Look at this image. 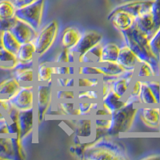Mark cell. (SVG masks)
Masks as SVG:
<instances>
[{"mask_svg":"<svg viewBox=\"0 0 160 160\" xmlns=\"http://www.w3.org/2000/svg\"><path fill=\"white\" fill-rule=\"evenodd\" d=\"M122 43L135 53L139 62H147L152 67L157 78H160V58L154 54L149 45V38L134 26L128 31L120 33Z\"/></svg>","mask_w":160,"mask_h":160,"instance_id":"1","label":"cell"},{"mask_svg":"<svg viewBox=\"0 0 160 160\" xmlns=\"http://www.w3.org/2000/svg\"><path fill=\"white\" fill-rule=\"evenodd\" d=\"M128 158L125 147L109 135H104L86 144L82 157L84 160H124Z\"/></svg>","mask_w":160,"mask_h":160,"instance_id":"2","label":"cell"},{"mask_svg":"<svg viewBox=\"0 0 160 160\" xmlns=\"http://www.w3.org/2000/svg\"><path fill=\"white\" fill-rule=\"evenodd\" d=\"M139 105L136 102L124 104L122 108L114 111L111 115V127L108 135L114 138L131 131L138 116Z\"/></svg>","mask_w":160,"mask_h":160,"instance_id":"3","label":"cell"},{"mask_svg":"<svg viewBox=\"0 0 160 160\" xmlns=\"http://www.w3.org/2000/svg\"><path fill=\"white\" fill-rule=\"evenodd\" d=\"M59 36V23L52 19L42 24L37 31L36 36L33 40L35 47V55L40 58L46 55L54 47Z\"/></svg>","mask_w":160,"mask_h":160,"instance_id":"4","label":"cell"},{"mask_svg":"<svg viewBox=\"0 0 160 160\" xmlns=\"http://www.w3.org/2000/svg\"><path fill=\"white\" fill-rule=\"evenodd\" d=\"M54 100V84L37 83L35 91V108L37 121L40 125L45 121Z\"/></svg>","mask_w":160,"mask_h":160,"instance_id":"5","label":"cell"},{"mask_svg":"<svg viewBox=\"0 0 160 160\" xmlns=\"http://www.w3.org/2000/svg\"><path fill=\"white\" fill-rule=\"evenodd\" d=\"M45 6L46 0H37L32 4L18 8L15 13V18L22 20L31 26L33 29L38 31L42 26Z\"/></svg>","mask_w":160,"mask_h":160,"instance_id":"6","label":"cell"},{"mask_svg":"<svg viewBox=\"0 0 160 160\" xmlns=\"http://www.w3.org/2000/svg\"><path fill=\"white\" fill-rule=\"evenodd\" d=\"M11 105L19 111L35 108V84L21 85L15 95L9 98Z\"/></svg>","mask_w":160,"mask_h":160,"instance_id":"7","label":"cell"},{"mask_svg":"<svg viewBox=\"0 0 160 160\" xmlns=\"http://www.w3.org/2000/svg\"><path fill=\"white\" fill-rule=\"evenodd\" d=\"M74 131L82 143H88L95 139V124L94 117L82 116L75 118Z\"/></svg>","mask_w":160,"mask_h":160,"instance_id":"8","label":"cell"},{"mask_svg":"<svg viewBox=\"0 0 160 160\" xmlns=\"http://www.w3.org/2000/svg\"><path fill=\"white\" fill-rule=\"evenodd\" d=\"M103 42V35L95 30H85L82 31V35L77 45L73 48L72 51L75 52L76 57L82 55L86 51H89L95 46Z\"/></svg>","mask_w":160,"mask_h":160,"instance_id":"9","label":"cell"},{"mask_svg":"<svg viewBox=\"0 0 160 160\" xmlns=\"http://www.w3.org/2000/svg\"><path fill=\"white\" fill-rule=\"evenodd\" d=\"M108 20L119 33L129 31L135 23V17L123 10L116 8L110 12Z\"/></svg>","mask_w":160,"mask_h":160,"instance_id":"10","label":"cell"},{"mask_svg":"<svg viewBox=\"0 0 160 160\" xmlns=\"http://www.w3.org/2000/svg\"><path fill=\"white\" fill-rule=\"evenodd\" d=\"M138 116L148 128L160 129V105H139Z\"/></svg>","mask_w":160,"mask_h":160,"instance_id":"11","label":"cell"},{"mask_svg":"<svg viewBox=\"0 0 160 160\" xmlns=\"http://www.w3.org/2000/svg\"><path fill=\"white\" fill-rule=\"evenodd\" d=\"M35 62L22 63L18 62L11 70L12 75L21 85L34 84L35 78Z\"/></svg>","mask_w":160,"mask_h":160,"instance_id":"12","label":"cell"},{"mask_svg":"<svg viewBox=\"0 0 160 160\" xmlns=\"http://www.w3.org/2000/svg\"><path fill=\"white\" fill-rule=\"evenodd\" d=\"M154 0H129L118 4L115 8L121 9L135 17H139L150 12Z\"/></svg>","mask_w":160,"mask_h":160,"instance_id":"13","label":"cell"},{"mask_svg":"<svg viewBox=\"0 0 160 160\" xmlns=\"http://www.w3.org/2000/svg\"><path fill=\"white\" fill-rule=\"evenodd\" d=\"M10 31L21 44L33 41L35 39L37 33V31L33 29L31 26L17 18H15L14 23Z\"/></svg>","mask_w":160,"mask_h":160,"instance_id":"14","label":"cell"},{"mask_svg":"<svg viewBox=\"0 0 160 160\" xmlns=\"http://www.w3.org/2000/svg\"><path fill=\"white\" fill-rule=\"evenodd\" d=\"M82 31L76 26H68L58 36L60 48L72 50L79 41Z\"/></svg>","mask_w":160,"mask_h":160,"instance_id":"15","label":"cell"},{"mask_svg":"<svg viewBox=\"0 0 160 160\" xmlns=\"http://www.w3.org/2000/svg\"><path fill=\"white\" fill-rule=\"evenodd\" d=\"M117 62L119 64L125 71L135 72L137 67L139 63L138 57L133 52L128 46L122 43L120 47Z\"/></svg>","mask_w":160,"mask_h":160,"instance_id":"16","label":"cell"},{"mask_svg":"<svg viewBox=\"0 0 160 160\" xmlns=\"http://www.w3.org/2000/svg\"><path fill=\"white\" fill-rule=\"evenodd\" d=\"M134 78H135V72L126 71L123 75L113 80V82H111V91L118 98L124 99L131 88Z\"/></svg>","mask_w":160,"mask_h":160,"instance_id":"17","label":"cell"},{"mask_svg":"<svg viewBox=\"0 0 160 160\" xmlns=\"http://www.w3.org/2000/svg\"><path fill=\"white\" fill-rule=\"evenodd\" d=\"M35 108L19 111L18 122L19 126L20 137L22 140H25L30 135H32L35 121Z\"/></svg>","mask_w":160,"mask_h":160,"instance_id":"18","label":"cell"},{"mask_svg":"<svg viewBox=\"0 0 160 160\" xmlns=\"http://www.w3.org/2000/svg\"><path fill=\"white\" fill-rule=\"evenodd\" d=\"M102 43L95 46L82 55H78L76 58V65H100Z\"/></svg>","mask_w":160,"mask_h":160,"instance_id":"19","label":"cell"},{"mask_svg":"<svg viewBox=\"0 0 160 160\" xmlns=\"http://www.w3.org/2000/svg\"><path fill=\"white\" fill-rule=\"evenodd\" d=\"M36 69V81L38 83L54 84L53 64L48 62H38L35 66Z\"/></svg>","mask_w":160,"mask_h":160,"instance_id":"20","label":"cell"},{"mask_svg":"<svg viewBox=\"0 0 160 160\" xmlns=\"http://www.w3.org/2000/svg\"><path fill=\"white\" fill-rule=\"evenodd\" d=\"M120 47L121 45L115 42H102L101 64L116 62L119 54Z\"/></svg>","mask_w":160,"mask_h":160,"instance_id":"21","label":"cell"},{"mask_svg":"<svg viewBox=\"0 0 160 160\" xmlns=\"http://www.w3.org/2000/svg\"><path fill=\"white\" fill-rule=\"evenodd\" d=\"M135 26L148 38H151L156 31L151 11L135 18Z\"/></svg>","mask_w":160,"mask_h":160,"instance_id":"22","label":"cell"},{"mask_svg":"<svg viewBox=\"0 0 160 160\" xmlns=\"http://www.w3.org/2000/svg\"><path fill=\"white\" fill-rule=\"evenodd\" d=\"M21 84L12 75V73L8 78L0 81V97L9 98L15 95L19 89Z\"/></svg>","mask_w":160,"mask_h":160,"instance_id":"23","label":"cell"},{"mask_svg":"<svg viewBox=\"0 0 160 160\" xmlns=\"http://www.w3.org/2000/svg\"><path fill=\"white\" fill-rule=\"evenodd\" d=\"M17 62L28 63V62H35V47L34 42H26L20 46L18 52L16 53Z\"/></svg>","mask_w":160,"mask_h":160,"instance_id":"24","label":"cell"},{"mask_svg":"<svg viewBox=\"0 0 160 160\" xmlns=\"http://www.w3.org/2000/svg\"><path fill=\"white\" fill-rule=\"evenodd\" d=\"M102 77L75 75V89H100Z\"/></svg>","mask_w":160,"mask_h":160,"instance_id":"25","label":"cell"},{"mask_svg":"<svg viewBox=\"0 0 160 160\" xmlns=\"http://www.w3.org/2000/svg\"><path fill=\"white\" fill-rule=\"evenodd\" d=\"M76 55L72 50L60 48L59 51L53 58L51 63L55 65H61V64L76 65Z\"/></svg>","mask_w":160,"mask_h":160,"instance_id":"26","label":"cell"},{"mask_svg":"<svg viewBox=\"0 0 160 160\" xmlns=\"http://www.w3.org/2000/svg\"><path fill=\"white\" fill-rule=\"evenodd\" d=\"M1 40H2V48L16 55V53L18 52L20 46H21V43L17 40V38L10 30L2 31Z\"/></svg>","mask_w":160,"mask_h":160,"instance_id":"27","label":"cell"},{"mask_svg":"<svg viewBox=\"0 0 160 160\" xmlns=\"http://www.w3.org/2000/svg\"><path fill=\"white\" fill-rule=\"evenodd\" d=\"M142 79L135 78L133 80L128 94L124 98V104L131 103V102H136L139 104L138 102V96H139L140 91L142 89Z\"/></svg>","mask_w":160,"mask_h":160,"instance_id":"28","label":"cell"},{"mask_svg":"<svg viewBox=\"0 0 160 160\" xmlns=\"http://www.w3.org/2000/svg\"><path fill=\"white\" fill-rule=\"evenodd\" d=\"M98 66L103 72L102 76L109 77V78H118L123 75L127 71L117 62H105V63H102Z\"/></svg>","mask_w":160,"mask_h":160,"instance_id":"29","label":"cell"},{"mask_svg":"<svg viewBox=\"0 0 160 160\" xmlns=\"http://www.w3.org/2000/svg\"><path fill=\"white\" fill-rule=\"evenodd\" d=\"M16 10V7L11 0H0V21L15 18Z\"/></svg>","mask_w":160,"mask_h":160,"instance_id":"30","label":"cell"},{"mask_svg":"<svg viewBox=\"0 0 160 160\" xmlns=\"http://www.w3.org/2000/svg\"><path fill=\"white\" fill-rule=\"evenodd\" d=\"M101 98L99 89H76V100L100 102Z\"/></svg>","mask_w":160,"mask_h":160,"instance_id":"31","label":"cell"},{"mask_svg":"<svg viewBox=\"0 0 160 160\" xmlns=\"http://www.w3.org/2000/svg\"><path fill=\"white\" fill-rule=\"evenodd\" d=\"M138 102L140 105H158V104L155 95L144 79H142V86L138 96Z\"/></svg>","mask_w":160,"mask_h":160,"instance_id":"32","label":"cell"},{"mask_svg":"<svg viewBox=\"0 0 160 160\" xmlns=\"http://www.w3.org/2000/svg\"><path fill=\"white\" fill-rule=\"evenodd\" d=\"M54 99L56 102L75 101L76 100V89L75 88H55L54 89Z\"/></svg>","mask_w":160,"mask_h":160,"instance_id":"33","label":"cell"},{"mask_svg":"<svg viewBox=\"0 0 160 160\" xmlns=\"http://www.w3.org/2000/svg\"><path fill=\"white\" fill-rule=\"evenodd\" d=\"M76 75L102 76L103 72L98 65H76Z\"/></svg>","mask_w":160,"mask_h":160,"instance_id":"34","label":"cell"},{"mask_svg":"<svg viewBox=\"0 0 160 160\" xmlns=\"http://www.w3.org/2000/svg\"><path fill=\"white\" fill-rule=\"evenodd\" d=\"M135 78L140 79H148V78H157L152 67L147 62H141L138 63L135 72Z\"/></svg>","mask_w":160,"mask_h":160,"instance_id":"35","label":"cell"},{"mask_svg":"<svg viewBox=\"0 0 160 160\" xmlns=\"http://www.w3.org/2000/svg\"><path fill=\"white\" fill-rule=\"evenodd\" d=\"M76 107L80 111L82 116H92L94 112L100 106V102H91V101H82L75 100Z\"/></svg>","mask_w":160,"mask_h":160,"instance_id":"36","label":"cell"},{"mask_svg":"<svg viewBox=\"0 0 160 160\" xmlns=\"http://www.w3.org/2000/svg\"><path fill=\"white\" fill-rule=\"evenodd\" d=\"M101 102L108 105L112 110L113 112L122 108L124 105V99L118 98L112 91H110L108 95L102 96L101 98Z\"/></svg>","mask_w":160,"mask_h":160,"instance_id":"37","label":"cell"},{"mask_svg":"<svg viewBox=\"0 0 160 160\" xmlns=\"http://www.w3.org/2000/svg\"><path fill=\"white\" fill-rule=\"evenodd\" d=\"M54 76H75L76 65H55L53 64Z\"/></svg>","mask_w":160,"mask_h":160,"instance_id":"38","label":"cell"},{"mask_svg":"<svg viewBox=\"0 0 160 160\" xmlns=\"http://www.w3.org/2000/svg\"><path fill=\"white\" fill-rule=\"evenodd\" d=\"M53 82L55 88H75V76H56Z\"/></svg>","mask_w":160,"mask_h":160,"instance_id":"39","label":"cell"},{"mask_svg":"<svg viewBox=\"0 0 160 160\" xmlns=\"http://www.w3.org/2000/svg\"><path fill=\"white\" fill-rule=\"evenodd\" d=\"M76 107L75 101H63L56 102V108L60 113V115L71 117L72 112Z\"/></svg>","mask_w":160,"mask_h":160,"instance_id":"40","label":"cell"},{"mask_svg":"<svg viewBox=\"0 0 160 160\" xmlns=\"http://www.w3.org/2000/svg\"><path fill=\"white\" fill-rule=\"evenodd\" d=\"M95 129L102 131L108 134V131L111 129V118L110 117H94Z\"/></svg>","mask_w":160,"mask_h":160,"instance_id":"41","label":"cell"},{"mask_svg":"<svg viewBox=\"0 0 160 160\" xmlns=\"http://www.w3.org/2000/svg\"><path fill=\"white\" fill-rule=\"evenodd\" d=\"M149 45L152 52L160 58V27L149 38Z\"/></svg>","mask_w":160,"mask_h":160,"instance_id":"42","label":"cell"},{"mask_svg":"<svg viewBox=\"0 0 160 160\" xmlns=\"http://www.w3.org/2000/svg\"><path fill=\"white\" fill-rule=\"evenodd\" d=\"M144 80L155 95L158 103L160 104V78H152Z\"/></svg>","mask_w":160,"mask_h":160,"instance_id":"43","label":"cell"},{"mask_svg":"<svg viewBox=\"0 0 160 160\" xmlns=\"http://www.w3.org/2000/svg\"><path fill=\"white\" fill-rule=\"evenodd\" d=\"M12 105L10 102L9 98L0 97V122L7 121L8 115Z\"/></svg>","mask_w":160,"mask_h":160,"instance_id":"44","label":"cell"},{"mask_svg":"<svg viewBox=\"0 0 160 160\" xmlns=\"http://www.w3.org/2000/svg\"><path fill=\"white\" fill-rule=\"evenodd\" d=\"M156 30L160 27V0H154L151 9Z\"/></svg>","mask_w":160,"mask_h":160,"instance_id":"45","label":"cell"},{"mask_svg":"<svg viewBox=\"0 0 160 160\" xmlns=\"http://www.w3.org/2000/svg\"><path fill=\"white\" fill-rule=\"evenodd\" d=\"M11 1L18 9V8H23V7H26V6L32 4L33 2H36L37 0H11Z\"/></svg>","mask_w":160,"mask_h":160,"instance_id":"46","label":"cell"},{"mask_svg":"<svg viewBox=\"0 0 160 160\" xmlns=\"http://www.w3.org/2000/svg\"><path fill=\"white\" fill-rule=\"evenodd\" d=\"M0 135H10L8 120L0 122Z\"/></svg>","mask_w":160,"mask_h":160,"instance_id":"47","label":"cell"},{"mask_svg":"<svg viewBox=\"0 0 160 160\" xmlns=\"http://www.w3.org/2000/svg\"><path fill=\"white\" fill-rule=\"evenodd\" d=\"M142 159H160V155L159 154H154L150 156H147L143 158Z\"/></svg>","mask_w":160,"mask_h":160,"instance_id":"48","label":"cell"}]
</instances>
